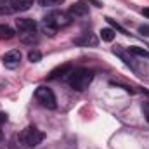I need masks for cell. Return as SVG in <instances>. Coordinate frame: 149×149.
<instances>
[{
	"mask_svg": "<svg viewBox=\"0 0 149 149\" xmlns=\"http://www.w3.org/2000/svg\"><path fill=\"white\" fill-rule=\"evenodd\" d=\"M71 23V16L68 12H63V10H52L49 12L45 17H43V31L49 33L50 37L56 35V31L59 28H66L68 24Z\"/></svg>",
	"mask_w": 149,
	"mask_h": 149,
	"instance_id": "1",
	"label": "cell"
},
{
	"mask_svg": "<svg viewBox=\"0 0 149 149\" xmlns=\"http://www.w3.org/2000/svg\"><path fill=\"white\" fill-rule=\"evenodd\" d=\"M92 78H94L92 71H88V70H85V68H78V70H73V71L70 73L68 83H70V87H71L73 90L83 92V90L90 85Z\"/></svg>",
	"mask_w": 149,
	"mask_h": 149,
	"instance_id": "2",
	"label": "cell"
},
{
	"mask_svg": "<svg viewBox=\"0 0 149 149\" xmlns=\"http://www.w3.org/2000/svg\"><path fill=\"white\" fill-rule=\"evenodd\" d=\"M43 139H45L43 132H40L37 127H26V128L19 134V144H21L23 148H28V149L37 148Z\"/></svg>",
	"mask_w": 149,
	"mask_h": 149,
	"instance_id": "3",
	"label": "cell"
},
{
	"mask_svg": "<svg viewBox=\"0 0 149 149\" xmlns=\"http://www.w3.org/2000/svg\"><path fill=\"white\" fill-rule=\"evenodd\" d=\"M35 97H37L38 102L43 108H47V109H56V106H57L54 92L50 88H47V87H38L37 90H35Z\"/></svg>",
	"mask_w": 149,
	"mask_h": 149,
	"instance_id": "4",
	"label": "cell"
},
{
	"mask_svg": "<svg viewBox=\"0 0 149 149\" xmlns=\"http://www.w3.org/2000/svg\"><path fill=\"white\" fill-rule=\"evenodd\" d=\"M2 61H3V66H5V68L16 70V68L19 66V63H21V52H19V50H9V52L3 54Z\"/></svg>",
	"mask_w": 149,
	"mask_h": 149,
	"instance_id": "5",
	"label": "cell"
},
{
	"mask_svg": "<svg viewBox=\"0 0 149 149\" xmlns=\"http://www.w3.org/2000/svg\"><path fill=\"white\" fill-rule=\"evenodd\" d=\"M16 28H17V33H19V35L35 33V31H37V23H35L33 19L23 17V19H17V21H16Z\"/></svg>",
	"mask_w": 149,
	"mask_h": 149,
	"instance_id": "6",
	"label": "cell"
},
{
	"mask_svg": "<svg viewBox=\"0 0 149 149\" xmlns=\"http://www.w3.org/2000/svg\"><path fill=\"white\" fill-rule=\"evenodd\" d=\"M88 12H90V9H88V3H85V2H76L73 3L71 7H70V16L71 17H83V16H88Z\"/></svg>",
	"mask_w": 149,
	"mask_h": 149,
	"instance_id": "7",
	"label": "cell"
},
{
	"mask_svg": "<svg viewBox=\"0 0 149 149\" xmlns=\"http://www.w3.org/2000/svg\"><path fill=\"white\" fill-rule=\"evenodd\" d=\"M73 42H74V45H78V47H95L99 40L94 37L92 33H83V35L76 37Z\"/></svg>",
	"mask_w": 149,
	"mask_h": 149,
	"instance_id": "8",
	"label": "cell"
},
{
	"mask_svg": "<svg viewBox=\"0 0 149 149\" xmlns=\"http://www.w3.org/2000/svg\"><path fill=\"white\" fill-rule=\"evenodd\" d=\"M35 0H10V5H12V10H19V12H24L28 9H31Z\"/></svg>",
	"mask_w": 149,
	"mask_h": 149,
	"instance_id": "9",
	"label": "cell"
},
{
	"mask_svg": "<svg viewBox=\"0 0 149 149\" xmlns=\"http://www.w3.org/2000/svg\"><path fill=\"white\" fill-rule=\"evenodd\" d=\"M71 71H73V70H71V66H70V64H64V66H61V68L54 70V71L50 73L49 78H50V80H54V78H59V76H63V74H70Z\"/></svg>",
	"mask_w": 149,
	"mask_h": 149,
	"instance_id": "10",
	"label": "cell"
},
{
	"mask_svg": "<svg viewBox=\"0 0 149 149\" xmlns=\"http://www.w3.org/2000/svg\"><path fill=\"white\" fill-rule=\"evenodd\" d=\"M14 30L10 28V26H7V24H0V40H10V38H14Z\"/></svg>",
	"mask_w": 149,
	"mask_h": 149,
	"instance_id": "11",
	"label": "cell"
},
{
	"mask_svg": "<svg viewBox=\"0 0 149 149\" xmlns=\"http://www.w3.org/2000/svg\"><path fill=\"white\" fill-rule=\"evenodd\" d=\"M128 52L134 54V56H139V57H146V59H149V50L148 49H142V47H128Z\"/></svg>",
	"mask_w": 149,
	"mask_h": 149,
	"instance_id": "12",
	"label": "cell"
},
{
	"mask_svg": "<svg viewBox=\"0 0 149 149\" xmlns=\"http://www.w3.org/2000/svg\"><path fill=\"white\" fill-rule=\"evenodd\" d=\"M114 37H116V33H114L113 28H102V30H101V38H102L104 42H113Z\"/></svg>",
	"mask_w": 149,
	"mask_h": 149,
	"instance_id": "13",
	"label": "cell"
},
{
	"mask_svg": "<svg viewBox=\"0 0 149 149\" xmlns=\"http://www.w3.org/2000/svg\"><path fill=\"white\" fill-rule=\"evenodd\" d=\"M114 54H118V56H120V57H121V59L125 61V64H127V66H130L132 70H135V64H134V59H132V57H128V56H127V54H125V52H123L121 49H114Z\"/></svg>",
	"mask_w": 149,
	"mask_h": 149,
	"instance_id": "14",
	"label": "cell"
},
{
	"mask_svg": "<svg viewBox=\"0 0 149 149\" xmlns=\"http://www.w3.org/2000/svg\"><path fill=\"white\" fill-rule=\"evenodd\" d=\"M28 59H30V63H40V61H42V54H40V50H37V49L30 50V52H28Z\"/></svg>",
	"mask_w": 149,
	"mask_h": 149,
	"instance_id": "15",
	"label": "cell"
},
{
	"mask_svg": "<svg viewBox=\"0 0 149 149\" xmlns=\"http://www.w3.org/2000/svg\"><path fill=\"white\" fill-rule=\"evenodd\" d=\"M139 33L144 35V37H149V24H141L139 26Z\"/></svg>",
	"mask_w": 149,
	"mask_h": 149,
	"instance_id": "16",
	"label": "cell"
},
{
	"mask_svg": "<svg viewBox=\"0 0 149 149\" xmlns=\"http://www.w3.org/2000/svg\"><path fill=\"white\" fill-rule=\"evenodd\" d=\"M64 0H42L43 5H61Z\"/></svg>",
	"mask_w": 149,
	"mask_h": 149,
	"instance_id": "17",
	"label": "cell"
},
{
	"mask_svg": "<svg viewBox=\"0 0 149 149\" xmlns=\"http://www.w3.org/2000/svg\"><path fill=\"white\" fill-rule=\"evenodd\" d=\"M142 113H144L146 120L149 121V102H148V101H144V102H142Z\"/></svg>",
	"mask_w": 149,
	"mask_h": 149,
	"instance_id": "18",
	"label": "cell"
},
{
	"mask_svg": "<svg viewBox=\"0 0 149 149\" xmlns=\"http://www.w3.org/2000/svg\"><path fill=\"white\" fill-rule=\"evenodd\" d=\"M3 121H7V114H5V113H0V125H2Z\"/></svg>",
	"mask_w": 149,
	"mask_h": 149,
	"instance_id": "19",
	"label": "cell"
},
{
	"mask_svg": "<svg viewBox=\"0 0 149 149\" xmlns=\"http://www.w3.org/2000/svg\"><path fill=\"white\" fill-rule=\"evenodd\" d=\"M142 16H146V17H149V7H146V9H142Z\"/></svg>",
	"mask_w": 149,
	"mask_h": 149,
	"instance_id": "20",
	"label": "cell"
},
{
	"mask_svg": "<svg viewBox=\"0 0 149 149\" xmlns=\"http://www.w3.org/2000/svg\"><path fill=\"white\" fill-rule=\"evenodd\" d=\"M9 2H10V0H0V7H2V5H5V3H9Z\"/></svg>",
	"mask_w": 149,
	"mask_h": 149,
	"instance_id": "21",
	"label": "cell"
},
{
	"mask_svg": "<svg viewBox=\"0 0 149 149\" xmlns=\"http://www.w3.org/2000/svg\"><path fill=\"white\" fill-rule=\"evenodd\" d=\"M3 148V137H2V134H0V149Z\"/></svg>",
	"mask_w": 149,
	"mask_h": 149,
	"instance_id": "22",
	"label": "cell"
}]
</instances>
